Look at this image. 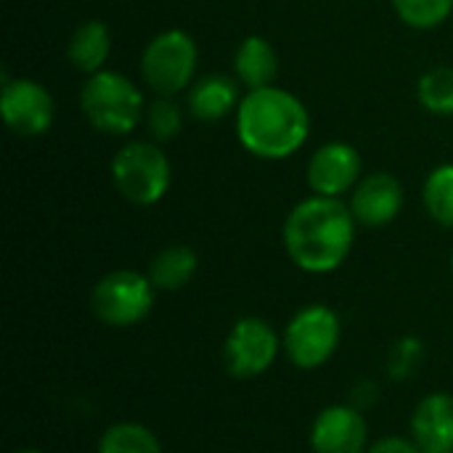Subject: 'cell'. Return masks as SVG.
<instances>
[{"mask_svg":"<svg viewBox=\"0 0 453 453\" xmlns=\"http://www.w3.org/2000/svg\"><path fill=\"white\" fill-rule=\"evenodd\" d=\"M356 215L337 196H308L284 220V247L289 260L305 273L337 271L356 242Z\"/></svg>","mask_w":453,"mask_h":453,"instance_id":"cell-1","label":"cell"},{"mask_svg":"<svg viewBox=\"0 0 453 453\" xmlns=\"http://www.w3.org/2000/svg\"><path fill=\"white\" fill-rule=\"evenodd\" d=\"M239 143L257 159H287L305 146L311 117L305 104L276 85L250 90L236 109Z\"/></svg>","mask_w":453,"mask_h":453,"instance_id":"cell-2","label":"cell"},{"mask_svg":"<svg viewBox=\"0 0 453 453\" xmlns=\"http://www.w3.org/2000/svg\"><path fill=\"white\" fill-rule=\"evenodd\" d=\"M85 119L106 135H127L146 114L141 90L119 72L101 69L88 77L80 93Z\"/></svg>","mask_w":453,"mask_h":453,"instance_id":"cell-3","label":"cell"},{"mask_svg":"<svg viewBox=\"0 0 453 453\" xmlns=\"http://www.w3.org/2000/svg\"><path fill=\"white\" fill-rule=\"evenodd\" d=\"M111 180L127 202L138 207H151L170 188L173 180L170 159L159 146L146 141H133L114 154Z\"/></svg>","mask_w":453,"mask_h":453,"instance_id":"cell-4","label":"cell"},{"mask_svg":"<svg viewBox=\"0 0 453 453\" xmlns=\"http://www.w3.org/2000/svg\"><path fill=\"white\" fill-rule=\"evenodd\" d=\"M196 42L183 29L159 32L141 56V77L159 96H175L191 85L196 72Z\"/></svg>","mask_w":453,"mask_h":453,"instance_id":"cell-5","label":"cell"},{"mask_svg":"<svg viewBox=\"0 0 453 453\" xmlns=\"http://www.w3.org/2000/svg\"><path fill=\"white\" fill-rule=\"evenodd\" d=\"M154 284L138 271H111L93 287L90 308L106 326L141 324L154 308Z\"/></svg>","mask_w":453,"mask_h":453,"instance_id":"cell-6","label":"cell"},{"mask_svg":"<svg viewBox=\"0 0 453 453\" xmlns=\"http://www.w3.org/2000/svg\"><path fill=\"white\" fill-rule=\"evenodd\" d=\"M340 345V316L326 305H308L292 316L284 332V350L297 369L324 366Z\"/></svg>","mask_w":453,"mask_h":453,"instance_id":"cell-7","label":"cell"},{"mask_svg":"<svg viewBox=\"0 0 453 453\" xmlns=\"http://www.w3.org/2000/svg\"><path fill=\"white\" fill-rule=\"evenodd\" d=\"M279 337L273 326L257 316L236 321L223 345V361L231 377L255 380L265 374L279 356Z\"/></svg>","mask_w":453,"mask_h":453,"instance_id":"cell-8","label":"cell"},{"mask_svg":"<svg viewBox=\"0 0 453 453\" xmlns=\"http://www.w3.org/2000/svg\"><path fill=\"white\" fill-rule=\"evenodd\" d=\"M0 109L5 125L24 138L42 135L56 117V106L50 93L35 82V80H11L8 72H3V96H0Z\"/></svg>","mask_w":453,"mask_h":453,"instance_id":"cell-9","label":"cell"},{"mask_svg":"<svg viewBox=\"0 0 453 453\" xmlns=\"http://www.w3.org/2000/svg\"><path fill=\"white\" fill-rule=\"evenodd\" d=\"M361 180V154L345 143L332 141L324 143L308 165V186L319 196H342L353 191Z\"/></svg>","mask_w":453,"mask_h":453,"instance_id":"cell-10","label":"cell"},{"mask_svg":"<svg viewBox=\"0 0 453 453\" xmlns=\"http://www.w3.org/2000/svg\"><path fill=\"white\" fill-rule=\"evenodd\" d=\"M369 427L353 406H326L311 427L313 453H366Z\"/></svg>","mask_w":453,"mask_h":453,"instance_id":"cell-11","label":"cell"},{"mask_svg":"<svg viewBox=\"0 0 453 453\" xmlns=\"http://www.w3.org/2000/svg\"><path fill=\"white\" fill-rule=\"evenodd\" d=\"M350 210L366 228H382L403 210V186L390 173H372L353 188Z\"/></svg>","mask_w":453,"mask_h":453,"instance_id":"cell-12","label":"cell"},{"mask_svg":"<svg viewBox=\"0 0 453 453\" xmlns=\"http://www.w3.org/2000/svg\"><path fill=\"white\" fill-rule=\"evenodd\" d=\"M411 441L422 453H453V398L433 393L422 398L411 417Z\"/></svg>","mask_w":453,"mask_h":453,"instance_id":"cell-13","label":"cell"},{"mask_svg":"<svg viewBox=\"0 0 453 453\" xmlns=\"http://www.w3.org/2000/svg\"><path fill=\"white\" fill-rule=\"evenodd\" d=\"M186 106L199 122H218L228 117L234 109H239V90L231 77L207 74L191 85L186 96Z\"/></svg>","mask_w":453,"mask_h":453,"instance_id":"cell-14","label":"cell"},{"mask_svg":"<svg viewBox=\"0 0 453 453\" xmlns=\"http://www.w3.org/2000/svg\"><path fill=\"white\" fill-rule=\"evenodd\" d=\"M234 69L239 82H244L250 90L257 88H268L273 85L276 74H279V56L276 48L260 37V35H250L242 40V45L236 48L234 56Z\"/></svg>","mask_w":453,"mask_h":453,"instance_id":"cell-15","label":"cell"},{"mask_svg":"<svg viewBox=\"0 0 453 453\" xmlns=\"http://www.w3.org/2000/svg\"><path fill=\"white\" fill-rule=\"evenodd\" d=\"M109 50H111V37H109V29L104 21L98 19H90V21H82L74 32H72V40H69V61L74 64V69L85 72V74H96L104 69L106 58H109Z\"/></svg>","mask_w":453,"mask_h":453,"instance_id":"cell-16","label":"cell"},{"mask_svg":"<svg viewBox=\"0 0 453 453\" xmlns=\"http://www.w3.org/2000/svg\"><path fill=\"white\" fill-rule=\"evenodd\" d=\"M196 273V252L186 244H170L157 252L149 265V279L157 289L175 292L183 289Z\"/></svg>","mask_w":453,"mask_h":453,"instance_id":"cell-17","label":"cell"},{"mask_svg":"<svg viewBox=\"0 0 453 453\" xmlns=\"http://www.w3.org/2000/svg\"><path fill=\"white\" fill-rule=\"evenodd\" d=\"M98 453H162V446L149 427L119 422L98 438Z\"/></svg>","mask_w":453,"mask_h":453,"instance_id":"cell-18","label":"cell"},{"mask_svg":"<svg viewBox=\"0 0 453 453\" xmlns=\"http://www.w3.org/2000/svg\"><path fill=\"white\" fill-rule=\"evenodd\" d=\"M422 199L435 223L453 228V162L438 165L427 175Z\"/></svg>","mask_w":453,"mask_h":453,"instance_id":"cell-19","label":"cell"},{"mask_svg":"<svg viewBox=\"0 0 453 453\" xmlns=\"http://www.w3.org/2000/svg\"><path fill=\"white\" fill-rule=\"evenodd\" d=\"M419 104L441 117L453 114V66H435L417 85Z\"/></svg>","mask_w":453,"mask_h":453,"instance_id":"cell-20","label":"cell"},{"mask_svg":"<svg viewBox=\"0 0 453 453\" xmlns=\"http://www.w3.org/2000/svg\"><path fill=\"white\" fill-rule=\"evenodd\" d=\"M395 13L414 29H435L453 11V0H393Z\"/></svg>","mask_w":453,"mask_h":453,"instance_id":"cell-21","label":"cell"},{"mask_svg":"<svg viewBox=\"0 0 453 453\" xmlns=\"http://www.w3.org/2000/svg\"><path fill=\"white\" fill-rule=\"evenodd\" d=\"M143 122L149 125L151 135L157 141H170L180 133L183 127V114L178 109V104L170 98V96H159L154 104H149L146 114H143Z\"/></svg>","mask_w":453,"mask_h":453,"instance_id":"cell-22","label":"cell"},{"mask_svg":"<svg viewBox=\"0 0 453 453\" xmlns=\"http://www.w3.org/2000/svg\"><path fill=\"white\" fill-rule=\"evenodd\" d=\"M422 358V345L417 340H401L393 350V361H390V372L393 377H406L411 374V369L417 366V361Z\"/></svg>","mask_w":453,"mask_h":453,"instance_id":"cell-23","label":"cell"},{"mask_svg":"<svg viewBox=\"0 0 453 453\" xmlns=\"http://www.w3.org/2000/svg\"><path fill=\"white\" fill-rule=\"evenodd\" d=\"M366 453H422L419 451V446L414 443V441H406V438H395V435H390V438H382V441H377L372 449Z\"/></svg>","mask_w":453,"mask_h":453,"instance_id":"cell-24","label":"cell"},{"mask_svg":"<svg viewBox=\"0 0 453 453\" xmlns=\"http://www.w3.org/2000/svg\"><path fill=\"white\" fill-rule=\"evenodd\" d=\"M16 453H42V451H37V449H21V451H16Z\"/></svg>","mask_w":453,"mask_h":453,"instance_id":"cell-25","label":"cell"},{"mask_svg":"<svg viewBox=\"0 0 453 453\" xmlns=\"http://www.w3.org/2000/svg\"><path fill=\"white\" fill-rule=\"evenodd\" d=\"M451 268H453V257H451Z\"/></svg>","mask_w":453,"mask_h":453,"instance_id":"cell-26","label":"cell"}]
</instances>
